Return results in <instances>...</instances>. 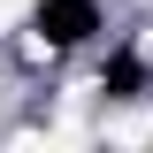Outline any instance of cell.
I'll return each mask as SVG.
<instances>
[{
    "label": "cell",
    "mask_w": 153,
    "mask_h": 153,
    "mask_svg": "<svg viewBox=\"0 0 153 153\" xmlns=\"http://www.w3.org/2000/svg\"><path fill=\"white\" fill-rule=\"evenodd\" d=\"M31 8H38V0H0V31H16V23L31 16Z\"/></svg>",
    "instance_id": "6da1fadb"
}]
</instances>
